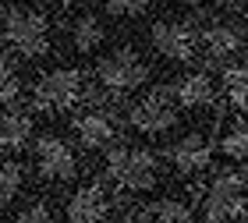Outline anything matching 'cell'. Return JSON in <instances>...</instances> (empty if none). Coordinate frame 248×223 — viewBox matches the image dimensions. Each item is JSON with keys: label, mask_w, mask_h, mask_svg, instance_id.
Wrapping results in <instances>:
<instances>
[{"label": "cell", "mask_w": 248, "mask_h": 223, "mask_svg": "<svg viewBox=\"0 0 248 223\" xmlns=\"http://www.w3.org/2000/svg\"><path fill=\"white\" fill-rule=\"evenodd\" d=\"M213 192H231V195H245L248 192V163L238 166H223V170L213 174Z\"/></svg>", "instance_id": "e0dca14e"}, {"label": "cell", "mask_w": 248, "mask_h": 223, "mask_svg": "<svg viewBox=\"0 0 248 223\" xmlns=\"http://www.w3.org/2000/svg\"><path fill=\"white\" fill-rule=\"evenodd\" d=\"M128 124L142 135H167L177 124V110L170 92H149L128 106Z\"/></svg>", "instance_id": "8992f818"}, {"label": "cell", "mask_w": 248, "mask_h": 223, "mask_svg": "<svg viewBox=\"0 0 248 223\" xmlns=\"http://www.w3.org/2000/svg\"><path fill=\"white\" fill-rule=\"evenodd\" d=\"M75 135L85 149H114L117 146V120L107 114V110H85V114L75 117Z\"/></svg>", "instance_id": "30bf717a"}, {"label": "cell", "mask_w": 248, "mask_h": 223, "mask_svg": "<svg viewBox=\"0 0 248 223\" xmlns=\"http://www.w3.org/2000/svg\"><path fill=\"white\" fill-rule=\"evenodd\" d=\"M103 177L121 184L128 195H145L160 181V163L149 149H131L117 142L114 149L103 152Z\"/></svg>", "instance_id": "6da1fadb"}, {"label": "cell", "mask_w": 248, "mask_h": 223, "mask_svg": "<svg viewBox=\"0 0 248 223\" xmlns=\"http://www.w3.org/2000/svg\"><path fill=\"white\" fill-rule=\"evenodd\" d=\"M220 152L227 156V160H238V163H248V124H231L223 131L220 138Z\"/></svg>", "instance_id": "ac0fdd59"}, {"label": "cell", "mask_w": 248, "mask_h": 223, "mask_svg": "<svg viewBox=\"0 0 248 223\" xmlns=\"http://www.w3.org/2000/svg\"><path fill=\"white\" fill-rule=\"evenodd\" d=\"M29 138H32V114L29 110H18V106H7L4 120H0V142H4V149L7 152L25 149Z\"/></svg>", "instance_id": "9a60e30c"}, {"label": "cell", "mask_w": 248, "mask_h": 223, "mask_svg": "<svg viewBox=\"0 0 248 223\" xmlns=\"http://www.w3.org/2000/svg\"><path fill=\"white\" fill-rule=\"evenodd\" d=\"M223 89H227V99L234 110L248 114V68H231L223 74Z\"/></svg>", "instance_id": "d6986e66"}, {"label": "cell", "mask_w": 248, "mask_h": 223, "mask_svg": "<svg viewBox=\"0 0 248 223\" xmlns=\"http://www.w3.org/2000/svg\"><path fill=\"white\" fill-rule=\"evenodd\" d=\"M85 96V74L78 68H50L39 74L36 89H32V106L43 114H57V110L75 106Z\"/></svg>", "instance_id": "3957f363"}, {"label": "cell", "mask_w": 248, "mask_h": 223, "mask_svg": "<svg viewBox=\"0 0 248 223\" xmlns=\"http://www.w3.org/2000/svg\"><path fill=\"white\" fill-rule=\"evenodd\" d=\"M174 4H181V7H199V0H174Z\"/></svg>", "instance_id": "d4e9b609"}, {"label": "cell", "mask_w": 248, "mask_h": 223, "mask_svg": "<svg viewBox=\"0 0 248 223\" xmlns=\"http://www.w3.org/2000/svg\"><path fill=\"white\" fill-rule=\"evenodd\" d=\"M21 188H25V166H21V160H4V174H0V198H4V206L15 202Z\"/></svg>", "instance_id": "ffe728a7"}, {"label": "cell", "mask_w": 248, "mask_h": 223, "mask_svg": "<svg viewBox=\"0 0 248 223\" xmlns=\"http://www.w3.org/2000/svg\"><path fill=\"white\" fill-rule=\"evenodd\" d=\"M36 170L43 181H67L78 174V156L57 135H43L36 142Z\"/></svg>", "instance_id": "52a82bcc"}, {"label": "cell", "mask_w": 248, "mask_h": 223, "mask_svg": "<svg viewBox=\"0 0 248 223\" xmlns=\"http://www.w3.org/2000/svg\"><path fill=\"white\" fill-rule=\"evenodd\" d=\"M107 15L114 18H139L145 7H149V0H103Z\"/></svg>", "instance_id": "603a6c76"}, {"label": "cell", "mask_w": 248, "mask_h": 223, "mask_svg": "<svg viewBox=\"0 0 248 223\" xmlns=\"http://www.w3.org/2000/svg\"><path fill=\"white\" fill-rule=\"evenodd\" d=\"M167 160H170V166L177 174L185 177H195L209 166L213 160V142L202 135V131H188L185 138H177L170 149H167Z\"/></svg>", "instance_id": "ba28073f"}, {"label": "cell", "mask_w": 248, "mask_h": 223, "mask_svg": "<svg viewBox=\"0 0 248 223\" xmlns=\"http://www.w3.org/2000/svg\"><path fill=\"white\" fill-rule=\"evenodd\" d=\"M149 43H153V50L160 53V57L185 64V60L195 57V50L202 43V32H195L188 21L160 18V21H153V29H149Z\"/></svg>", "instance_id": "5b68a950"}, {"label": "cell", "mask_w": 248, "mask_h": 223, "mask_svg": "<svg viewBox=\"0 0 248 223\" xmlns=\"http://www.w3.org/2000/svg\"><path fill=\"white\" fill-rule=\"evenodd\" d=\"M110 213V198L103 184H82L78 192L64 202V220L67 223H103Z\"/></svg>", "instance_id": "9c48e42d"}, {"label": "cell", "mask_w": 248, "mask_h": 223, "mask_svg": "<svg viewBox=\"0 0 248 223\" xmlns=\"http://www.w3.org/2000/svg\"><path fill=\"white\" fill-rule=\"evenodd\" d=\"M142 216L153 223H191V206L181 198H156L142 209Z\"/></svg>", "instance_id": "2e32d148"}, {"label": "cell", "mask_w": 248, "mask_h": 223, "mask_svg": "<svg viewBox=\"0 0 248 223\" xmlns=\"http://www.w3.org/2000/svg\"><path fill=\"white\" fill-rule=\"evenodd\" d=\"M202 216L209 223H234L248 216V195H231V192H213L206 195V202H202Z\"/></svg>", "instance_id": "5bb4252c"}, {"label": "cell", "mask_w": 248, "mask_h": 223, "mask_svg": "<svg viewBox=\"0 0 248 223\" xmlns=\"http://www.w3.org/2000/svg\"><path fill=\"white\" fill-rule=\"evenodd\" d=\"M145 78H149V64L131 46H121L114 53H107V57L96 64V82H99V89H107L110 96L135 92L139 85H145Z\"/></svg>", "instance_id": "277c9868"}, {"label": "cell", "mask_w": 248, "mask_h": 223, "mask_svg": "<svg viewBox=\"0 0 248 223\" xmlns=\"http://www.w3.org/2000/svg\"><path fill=\"white\" fill-rule=\"evenodd\" d=\"M245 53H248V43H245ZM245 68H248V64H245Z\"/></svg>", "instance_id": "484cf974"}, {"label": "cell", "mask_w": 248, "mask_h": 223, "mask_svg": "<svg viewBox=\"0 0 248 223\" xmlns=\"http://www.w3.org/2000/svg\"><path fill=\"white\" fill-rule=\"evenodd\" d=\"M11 4H18V0H11Z\"/></svg>", "instance_id": "4316f807"}, {"label": "cell", "mask_w": 248, "mask_h": 223, "mask_svg": "<svg viewBox=\"0 0 248 223\" xmlns=\"http://www.w3.org/2000/svg\"><path fill=\"white\" fill-rule=\"evenodd\" d=\"M245 36L241 29L227 25V21H213V25L202 29V50L209 53V60H231L234 53L245 50Z\"/></svg>", "instance_id": "8fae6325"}, {"label": "cell", "mask_w": 248, "mask_h": 223, "mask_svg": "<svg viewBox=\"0 0 248 223\" xmlns=\"http://www.w3.org/2000/svg\"><path fill=\"white\" fill-rule=\"evenodd\" d=\"M15 223H57V213H53V206L46 202H29L18 209Z\"/></svg>", "instance_id": "7402d4cb"}, {"label": "cell", "mask_w": 248, "mask_h": 223, "mask_svg": "<svg viewBox=\"0 0 248 223\" xmlns=\"http://www.w3.org/2000/svg\"><path fill=\"white\" fill-rule=\"evenodd\" d=\"M21 96V74L15 71V53H7L4 57V85H0V99H4V106H15Z\"/></svg>", "instance_id": "44dd1931"}, {"label": "cell", "mask_w": 248, "mask_h": 223, "mask_svg": "<svg viewBox=\"0 0 248 223\" xmlns=\"http://www.w3.org/2000/svg\"><path fill=\"white\" fill-rule=\"evenodd\" d=\"M103 39H107V29L93 11L71 15V21H67V46L75 53H93V50L103 46Z\"/></svg>", "instance_id": "7c38bea8"}, {"label": "cell", "mask_w": 248, "mask_h": 223, "mask_svg": "<svg viewBox=\"0 0 248 223\" xmlns=\"http://www.w3.org/2000/svg\"><path fill=\"white\" fill-rule=\"evenodd\" d=\"M213 7H220V11H241L248 0H209Z\"/></svg>", "instance_id": "cb8c5ba5"}, {"label": "cell", "mask_w": 248, "mask_h": 223, "mask_svg": "<svg viewBox=\"0 0 248 223\" xmlns=\"http://www.w3.org/2000/svg\"><path fill=\"white\" fill-rule=\"evenodd\" d=\"M4 43L11 53L21 57H43L50 50V21L39 7L11 4L4 11Z\"/></svg>", "instance_id": "7a4b0ae2"}, {"label": "cell", "mask_w": 248, "mask_h": 223, "mask_svg": "<svg viewBox=\"0 0 248 223\" xmlns=\"http://www.w3.org/2000/svg\"><path fill=\"white\" fill-rule=\"evenodd\" d=\"M170 96H174V103L185 106V110H202V106L217 103V85H213L209 74L191 71V74H185L181 82L170 89Z\"/></svg>", "instance_id": "4fadbf2b"}]
</instances>
